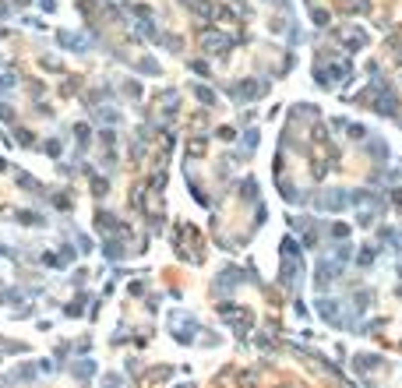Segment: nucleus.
Listing matches in <instances>:
<instances>
[{"label":"nucleus","mask_w":402,"mask_h":388,"mask_svg":"<svg viewBox=\"0 0 402 388\" xmlns=\"http://www.w3.org/2000/svg\"><path fill=\"white\" fill-rule=\"evenodd\" d=\"M317 310L325 321H339V303H328V300H317Z\"/></svg>","instance_id":"nucleus-1"},{"label":"nucleus","mask_w":402,"mask_h":388,"mask_svg":"<svg viewBox=\"0 0 402 388\" xmlns=\"http://www.w3.org/2000/svg\"><path fill=\"white\" fill-rule=\"evenodd\" d=\"M381 357H356V367H378Z\"/></svg>","instance_id":"nucleus-2"}]
</instances>
